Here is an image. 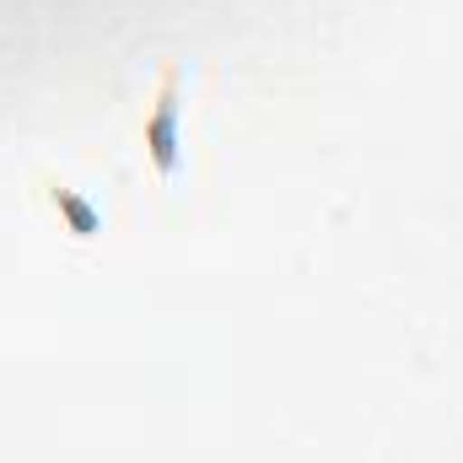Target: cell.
I'll return each mask as SVG.
<instances>
[{"mask_svg":"<svg viewBox=\"0 0 463 463\" xmlns=\"http://www.w3.org/2000/svg\"><path fill=\"white\" fill-rule=\"evenodd\" d=\"M178 71H167L162 76V92H156V109L146 118V151H151V167L162 173V178H173L178 173Z\"/></svg>","mask_w":463,"mask_h":463,"instance_id":"obj_1","label":"cell"},{"mask_svg":"<svg viewBox=\"0 0 463 463\" xmlns=\"http://www.w3.org/2000/svg\"><path fill=\"white\" fill-rule=\"evenodd\" d=\"M49 200H54V211L71 222V232H76V237H92V232L103 227V216H98V211H92V205H87L76 189H54Z\"/></svg>","mask_w":463,"mask_h":463,"instance_id":"obj_2","label":"cell"}]
</instances>
